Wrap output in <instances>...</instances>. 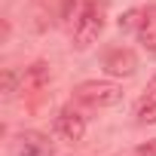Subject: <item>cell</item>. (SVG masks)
Instances as JSON below:
<instances>
[{
  "label": "cell",
  "instance_id": "obj_10",
  "mask_svg": "<svg viewBox=\"0 0 156 156\" xmlns=\"http://www.w3.org/2000/svg\"><path fill=\"white\" fill-rule=\"evenodd\" d=\"M141 19H144V6H132V9H126L122 16H119V31L122 34H135L138 31V25H141Z\"/></svg>",
  "mask_w": 156,
  "mask_h": 156
},
{
  "label": "cell",
  "instance_id": "obj_3",
  "mask_svg": "<svg viewBox=\"0 0 156 156\" xmlns=\"http://www.w3.org/2000/svg\"><path fill=\"white\" fill-rule=\"evenodd\" d=\"M9 150H12V156H52V153H55L52 141H49L43 132H37V129H22V132H16L12 141H9Z\"/></svg>",
  "mask_w": 156,
  "mask_h": 156
},
{
  "label": "cell",
  "instance_id": "obj_12",
  "mask_svg": "<svg viewBox=\"0 0 156 156\" xmlns=\"http://www.w3.org/2000/svg\"><path fill=\"white\" fill-rule=\"evenodd\" d=\"M144 92H147V95H150V98H156V76H153V80H150V83H147V89H144Z\"/></svg>",
  "mask_w": 156,
  "mask_h": 156
},
{
  "label": "cell",
  "instance_id": "obj_11",
  "mask_svg": "<svg viewBox=\"0 0 156 156\" xmlns=\"http://www.w3.org/2000/svg\"><path fill=\"white\" fill-rule=\"evenodd\" d=\"M135 156H156V138L138 144V147H135Z\"/></svg>",
  "mask_w": 156,
  "mask_h": 156
},
{
  "label": "cell",
  "instance_id": "obj_9",
  "mask_svg": "<svg viewBox=\"0 0 156 156\" xmlns=\"http://www.w3.org/2000/svg\"><path fill=\"white\" fill-rule=\"evenodd\" d=\"M16 92H22V73H19V70H12V67H6L3 73H0V95L9 101Z\"/></svg>",
  "mask_w": 156,
  "mask_h": 156
},
{
  "label": "cell",
  "instance_id": "obj_6",
  "mask_svg": "<svg viewBox=\"0 0 156 156\" xmlns=\"http://www.w3.org/2000/svg\"><path fill=\"white\" fill-rule=\"evenodd\" d=\"M49 83H52V70H49L46 61H34V64L25 67V73H22V92H25V95H37V92H43Z\"/></svg>",
  "mask_w": 156,
  "mask_h": 156
},
{
  "label": "cell",
  "instance_id": "obj_1",
  "mask_svg": "<svg viewBox=\"0 0 156 156\" xmlns=\"http://www.w3.org/2000/svg\"><path fill=\"white\" fill-rule=\"evenodd\" d=\"M104 31V3H98V0H86V3L80 6V12H76L73 19V31H70V40H73V49H89Z\"/></svg>",
  "mask_w": 156,
  "mask_h": 156
},
{
  "label": "cell",
  "instance_id": "obj_4",
  "mask_svg": "<svg viewBox=\"0 0 156 156\" xmlns=\"http://www.w3.org/2000/svg\"><path fill=\"white\" fill-rule=\"evenodd\" d=\"M55 135L67 144H80L86 135V116L76 107H61L55 113Z\"/></svg>",
  "mask_w": 156,
  "mask_h": 156
},
{
  "label": "cell",
  "instance_id": "obj_7",
  "mask_svg": "<svg viewBox=\"0 0 156 156\" xmlns=\"http://www.w3.org/2000/svg\"><path fill=\"white\" fill-rule=\"evenodd\" d=\"M135 37L147 52H156V6H144V19H141Z\"/></svg>",
  "mask_w": 156,
  "mask_h": 156
},
{
  "label": "cell",
  "instance_id": "obj_2",
  "mask_svg": "<svg viewBox=\"0 0 156 156\" xmlns=\"http://www.w3.org/2000/svg\"><path fill=\"white\" fill-rule=\"evenodd\" d=\"M73 101L86 107H116L122 101V86L113 80H86L73 89Z\"/></svg>",
  "mask_w": 156,
  "mask_h": 156
},
{
  "label": "cell",
  "instance_id": "obj_5",
  "mask_svg": "<svg viewBox=\"0 0 156 156\" xmlns=\"http://www.w3.org/2000/svg\"><path fill=\"white\" fill-rule=\"evenodd\" d=\"M104 70L110 76H119V80H122V76H132L138 70V55L129 46H116V49H110L104 55Z\"/></svg>",
  "mask_w": 156,
  "mask_h": 156
},
{
  "label": "cell",
  "instance_id": "obj_8",
  "mask_svg": "<svg viewBox=\"0 0 156 156\" xmlns=\"http://www.w3.org/2000/svg\"><path fill=\"white\" fill-rule=\"evenodd\" d=\"M135 122H138V126H156V98L144 95V98L135 104Z\"/></svg>",
  "mask_w": 156,
  "mask_h": 156
}]
</instances>
